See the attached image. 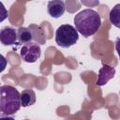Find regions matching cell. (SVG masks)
<instances>
[{"instance_id": "11", "label": "cell", "mask_w": 120, "mask_h": 120, "mask_svg": "<svg viewBox=\"0 0 120 120\" xmlns=\"http://www.w3.org/2000/svg\"><path fill=\"white\" fill-rule=\"evenodd\" d=\"M115 50H116L117 54L120 58V38H117L115 39Z\"/></svg>"}, {"instance_id": "8", "label": "cell", "mask_w": 120, "mask_h": 120, "mask_svg": "<svg viewBox=\"0 0 120 120\" xmlns=\"http://www.w3.org/2000/svg\"><path fill=\"white\" fill-rule=\"evenodd\" d=\"M36 102V93L32 89L22 90L21 93V104L22 107H29Z\"/></svg>"}, {"instance_id": "5", "label": "cell", "mask_w": 120, "mask_h": 120, "mask_svg": "<svg viewBox=\"0 0 120 120\" xmlns=\"http://www.w3.org/2000/svg\"><path fill=\"white\" fill-rule=\"evenodd\" d=\"M17 31L9 26H5L0 31V41L3 45L10 46L17 43Z\"/></svg>"}, {"instance_id": "4", "label": "cell", "mask_w": 120, "mask_h": 120, "mask_svg": "<svg viewBox=\"0 0 120 120\" xmlns=\"http://www.w3.org/2000/svg\"><path fill=\"white\" fill-rule=\"evenodd\" d=\"M41 55V49L38 43L30 42L22 47L20 52L21 58L26 63H35Z\"/></svg>"}, {"instance_id": "10", "label": "cell", "mask_w": 120, "mask_h": 120, "mask_svg": "<svg viewBox=\"0 0 120 120\" xmlns=\"http://www.w3.org/2000/svg\"><path fill=\"white\" fill-rule=\"evenodd\" d=\"M109 20L113 26L120 29V3L116 4L111 9L109 14Z\"/></svg>"}, {"instance_id": "12", "label": "cell", "mask_w": 120, "mask_h": 120, "mask_svg": "<svg viewBox=\"0 0 120 120\" xmlns=\"http://www.w3.org/2000/svg\"><path fill=\"white\" fill-rule=\"evenodd\" d=\"M0 120H15V119L11 116H1Z\"/></svg>"}, {"instance_id": "3", "label": "cell", "mask_w": 120, "mask_h": 120, "mask_svg": "<svg viewBox=\"0 0 120 120\" xmlns=\"http://www.w3.org/2000/svg\"><path fill=\"white\" fill-rule=\"evenodd\" d=\"M79 39V33L70 24L60 25L55 32V42L62 48H69Z\"/></svg>"}, {"instance_id": "1", "label": "cell", "mask_w": 120, "mask_h": 120, "mask_svg": "<svg viewBox=\"0 0 120 120\" xmlns=\"http://www.w3.org/2000/svg\"><path fill=\"white\" fill-rule=\"evenodd\" d=\"M74 23L78 33L84 38H88L98 32L101 25V18L96 10L85 8L75 15Z\"/></svg>"}, {"instance_id": "7", "label": "cell", "mask_w": 120, "mask_h": 120, "mask_svg": "<svg viewBox=\"0 0 120 120\" xmlns=\"http://www.w3.org/2000/svg\"><path fill=\"white\" fill-rule=\"evenodd\" d=\"M66 10L65 3L61 0H52L48 2L47 5V11L48 14L52 18H60Z\"/></svg>"}, {"instance_id": "9", "label": "cell", "mask_w": 120, "mask_h": 120, "mask_svg": "<svg viewBox=\"0 0 120 120\" xmlns=\"http://www.w3.org/2000/svg\"><path fill=\"white\" fill-rule=\"evenodd\" d=\"M17 36H18V41L21 44H28L31 42L33 38V33L29 27H20L17 30Z\"/></svg>"}, {"instance_id": "6", "label": "cell", "mask_w": 120, "mask_h": 120, "mask_svg": "<svg viewBox=\"0 0 120 120\" xmlns=\"http://www.w3.org/2000/svg\"><path fill=\"white\" fill-rule=\"evenodd\" d=\"M115 74V68L112 67H110L106 64L102 65V68H100L98 71V77L97 81V85L102 86L105 85L112 78L114 77Z\"/></svg>"}, {"instance_id": "2", "label": "cell", "mask_w": 120, "mask_h": 120, "mask_svg": "<svg viewBox=\"0 0 120 120\" xmlns=\"http://www.w3.org/2000/svg\"><path fill=\"white\" fill-rule=\"evenodd\" d=\"M21 94L8 84L0 87V113L1 116H8L16 113L21 108Z\"/></svg>"}]
</instances>
